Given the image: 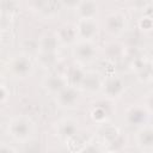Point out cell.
<instances>
[{
  "instance_id": "obj_1",
  "label": "cell",
  "mask_w": 153,
  "mask_h": 153,
  "mask_svg": "<svg viewBox=\"0 0 153 153\" xmlns=\"http://www.w3.org/2000/svg\"><path fill=\"white\" fill-rule=\"evenodd\" d=\"M7 130L13 140L18 142H26L33 135V123L26 116H17L11 120Z\"/></svg>"
},
{
  "instance_id": "obj_2",
  "label": "cell",
  "mask_w": 153,
  "mask_h": 153,
  "mask_svg": "<svg viewBox=\"0 0 153 153\" xmlns=\"http://www.w3.org/2000/svg\"><path fill=\"white\" fill-rule=\"evenodd\" d=\"M73 56L79 63H88L96 56V47L91 41L82 39L73 47Z\"/></svg>"
},
{
  "instance_id": "obj_3",
  "label": "cell",
  "mask_w": 153,
  "mask_h": 153,
  "mask_svg": "<svg viewBox=\"0 0 153 153\" xmlns=\"http://www.w3.org/2000/svg\"><path fill=\"white\" fill-rule=\"evenodd\" d=\"M57 136L63 141H71L76 136L78 122L73 118H63L56 126Z\"/></svg>"
},
{
  "instance_id": "obj_4",
  "label": "cell",
  "mask_w": 153,
  "mask_h": 153,
  "mask_svg": "<svg viewBox=\"0 0 153 153\" xmlns=\"http://www.w3.org/2000/svg\"><path fill=\"white\" fill-rule=\"evenodd\" d=\"M10 71L18 78H25L32 71V63L25 55H18L10 62Z\"/></svg>"
},
{
  "instance_id": "obj_5",
  "label": "cell",
  "mask_w": 153,
  "mask_h": 153,
  "mask_svg": "<svg viewBox=\"0 0 153 153\" xmlns=\"http://www.w3.org/2000/svg\"><path fill=\"white\" fill-rule=\"evenodd\" d=\"M136 145L141 151H153V127L141 126L136 133Z\"/></svg>"
},
{
  "instance_id": "obj_6",
  "label": "cell",
  "mask_w": 153,
  "mask_h": 153,
  "mask_svg": "<svg viewBox=\"0 0 153 153\" xmlns=\"http://www.w3.org/2000/svg\"><path fill=\"white\" fill-rule=\"evenodd\" d=\"M79 99V94L76 92V88L74 86L67 85L65 88H62L56 94V102L62 108H72L76 104Z\"/></svg>"
},
{
  "instance_id": "obj_7",
  "label": "cell",
  "mask_w": 153,
  "mask_h": 153,
  "mask_svg": "<svg viewBox=\"0 0 153 153\" xmlns=\"http://www.w3.org/2000/svg\"><path fill=\"white\" fill-rule=\"evenodd\" d=\"M127 25V20H126V16H123L122 13H111L106 17L105 20V29L108 32L112 33V35H118L121 33Z\"/></svg>"
},
{
  "instance_id": "obj_8",
  "label": "cell",
  "mask_w": 153,
  "mask_h": 153,
  "mask_svg": "<svg viewBox=\"0 0 153 153\" xmlns=\"http://www.w3.org/2000/svg\"><path fill=\"white\" fill-rule=\"evenodd\" d=\"M76 30H78L79 37L86 41H91L98 32V25L94 22V18L93 19H80L76 25Z\"/></svg>"
},
{
  "instance_id": "obj_9",
  "label": "cell",
  "mask_w": 153,
  "mask_h": 153,
  "mask_svg": "<svg viewBox=\"0 0 153 153\" xmlns=\"http://www.w3.org/2000/svg\"><path fill=\"white\" fill-rule=\"evenodd\" d=\"M104 93L110 98H117L122 94L124 91V85L122 80L117 76H110L108 78L103 84Z\"/></svg>"
},
{
  "instance_id": "obj_10",
  "label": "cell",
  "mask_w": 153,
  "mask_h": 153,
  "mask_svg": "<svg viewBox=\"0 0 153 153\" xmlns=\"http://www.w3.org/2000/svg\"><path fill=\"white\" fill-rule=\"evenodd\" d=\"M148 118V111L145 108L135 106L128 110L127 112V121L131 126H145Z\"/></svg>"
},
{
  "instance_id": "obj_11",
  "label": "cell",
  "mask_w": 153,
  "mask_h": 153,
  "mask_svg": "<svg viewBox=\"0 0 153 153\" xmlns=\"http://www.w3.org/2000/svg\"><path fill=\"white\" fill-rule=\"evenodd\" d=\"M43 84H44V87L47 88V91H49L50 93H54V94H57L62 88H65L68 85L65 76H60L56 74L48 75L44 79Z\"/></svg>"
},
{
  "instance_id": "obj_12",
  "label": "cell",
  "mask_w": 153,
  "mask_h": 153,
  "mask_svg": "<svg viewBox=\"0 0 153 153\" xmlns=\"http://www.w3.org/2000/svg\"><path fill=\"white\" fill-rule=\"evenodd\" d=\"M76 11L80 19H93L98 12V6L93 0H82Z\"/></svg>"
},
{
  "instance_id": "obj_13",
  "label": "cell",
  "mask_w": 153,
  "mask_h": 153,
  "mask_svg": "<svg viewBox=\"0 0 153 153\" xmlns=\"http://www.w3.org/2000/svg\"><path fill=\"white\" fill-rule=\"evenodd\" d=\"M81 86L85 91L88 92H97L103 87V82L99 78V75L94 72H90V73H85L84 80L81 82Z\"/></svg>"
},
{
  "instance_id": "obj_14",
  "label": "cell",
  "mask_w": 153,
  "mask_h": 153,
  "mask_svg": "<svg viewBox=\"0 0 153 153\" xmlns=\"http://www.w3.org/2000/svg\"><path fill=\"white\" fill-rule=\"evenodd\" d=\"M84 76H85V73L79 67L72 66L68 69V72L66 73V76L65 78H66V81H67L68 85L76 87V85L81 86V82L84 80Z\"/></svg>"
},
{
  "instance_id": "obj_15",
  "label": "cell",
  "mask_w": 153,
  "mask_h": 153,
  "mask_svg": "<svg viewBox=\"0 0 153 153\" xmlns=\"http://www.w3.org/2000/svg\"><path fill=\"white\" fill-rule=\"evenodd\" d=\"M78 37V30L76 26L73 25H65L61 27V30L57 33V39H60L63 43H72Z\"/></svg>"
},
{
  "instance_id": "obj_16",
  "label": "cell",
  "mask_w": 153,
  "mask_h": 153,
  "mask_svg": "<svg viewBox=\"0 0 153 153\" xmlns=\"http://www.w3.org/2000/svg\"><path fill=\"white\" fill-rule=\"evenodd\" d=\"M57 38L53 37V36H44L39 44H38V49L39 51H49V53H55L56 50V41Z\"/></svg>"
},
{
  "instance_id": "obj_17",
  "label": "cell",
  "mask_w": 153,
  "mask_h": 153,
  "mask_svg": "<svg viewBox=\"0 0 153 153\" xmlns=\"http://www.w3.org/2000/svg\"><path fill=\"white\" fill-rule=\"evenodd\" d=\"M100 135L104 140L110 142L109 145H112V142H115L116 139L118 137V130L117 128H114V127H104L100 131Z\"/></svg>"
},
{
  "instance_id": "obj_18",
  "label": "cell",
  "mask_w": 153,
  "mask_h": 153,
  "mask_svg": "<svg viewBox=\"0 0 153 153\" xmlns=\"http://www.w3.org/2000/svg\"><path fill=\"white\" fill-rule=\"evenodd\" d=\"M108 117H109L108 111L102 109V108H99V106L94 108V110L92 111V118L94 121H97V122H104Z\"/></svg>"
},
{
  "instance_id": "obj_19",
  "label": "cell",
  "mask_w": 153,
  "mask_h": 153,
  "mask_svg": "<svg viewBox=\"0 0 153 153\" xmlns=\"http://www.w3.org/2000/svg\"><path fill=\"white\" fill-rule=\"evenodd\" d=\"M145 108L147 109L148 112L153 114V93L148 94L145 99Z\"/></svg>"
},
{
  "instance_id": "obj_20",
  "label": "cell",
  "mask_w": 153,
  "mask_h": 153,
  "mask_svg": "<svg viewBox=\"0 0 153 153\" xmlns=\"http://www.w3.org/2000/svg\"><path fill=\"white\" fill-rule=\"evenodd\" d=\"M82 0H62V4L69 8H78V6L81 4Z\"/></svg>"
},
{
  "instance_id": "obj_21",
  "label": "cell",
  "mask_w": 153,
  "mask_h": 153,
  "mask_svg": "<svg viewBox=\"0 0 153 153\" xmlns=\"http://www.w3.org/2000/svg\"><path fill=\"white\" fill-rule=\"evenodd\" d=\"M0 152L1 153H8V152H16V148H13V147H8L6 143H1V146H0Z\"/></svg>"
},
{
  "instance_id": "obj_22",
  "label": "cell",
  "mask_w": 153,
  "mask_h": 153,
  "mask_svg": "<svg viewBox=\"0 0 153 153\" xmlns=\"http://www.w3.org/2000/svg\"><path fill=\"white\" fill-rule=\"evenodd\" d=\"M133 2H134V5H135L136 7L142 8V7H145V6L147 5L148 0H133Z\"/></svg>"
}]
</instances>
